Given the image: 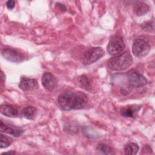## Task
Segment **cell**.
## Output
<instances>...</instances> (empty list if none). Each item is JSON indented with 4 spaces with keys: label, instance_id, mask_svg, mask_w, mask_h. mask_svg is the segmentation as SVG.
<instances>
[{
    "label": "cell",
    "instance_id": "9c48e42d",
    "mask_svg": "<svg viewBox=\"0 0 155 155\" xmlns=\"http://www.w3.org/2000/svg\"><path fill=\"white\" fill-rule=\"evenodd\" d=\"M0 130L2 133L9 134L16 137H19L24 133V130L21 128L13 125L4 124L2 120H1Z\"/></svg>",
    "mask_w": 155,
    "mask_h": 155
},
{
    "label": "cell",
    "instance_id": "e0dca14e",
    "mask_svg": "<svg viewBox=\"0 0 155 155\" xmlns=\"http://www.w3.org/2000/svg\"><path fill=\"white\" fill-rule=\"evenodd\" d=\"M12 139L10 137L1 134V148H5L12 143Z\"/></svg>",
    "mask_w": 155,
    "mask_h": 155
},
{
    "label": "cell",
    "instance_id": "ac0fdd59",
    "mask_svg": "<svg viewBox=\"0 0 155 155\" xmlns=\"http://www.w3.org/2000/svg\"><path fill=\"white\" fill-rule=\"evenodd\" d=\"M79 81L81 85L86 90H88L90 88V82L87 76L82 75L80 76Z\"/></svg>",
    "mask_w": 155,
    "mask_h": 155
},
{
    "label": "cell",
    "instance_id": "9a60e30c",
    "mask_svg": "<svg viewBox=\"0 0 155 155\" xmlns=\"http://www.w3.org/2000/svg\"><path fill=\"white\" fill-rule=\"evenodd\" d=\"M139 150L138 145L133 142H130L127 143L124 148V151L125 154L133 155L137 153Z\"/></svg>",
    "mask_w": 155,
    "mask_h": 155
},
{
    "label": "cell",
    "instance_id": "7c38bea8",
    "mask_svg": "<svg viewBox=\"0 0 155 155\" xmlns=\"http://www.w3.org/2000/svg\"><path fill=\"white\" fill-rule=\"evenodd\" d=\"M1 113L3 115L10 117H16L19 115L18 110L12 105L8 104L1 105Z\"/></svg>",
    "mask_w": 155,
    "mask_h": 155
},
{
    "label": "cell",
    "instance_id": "3957f363",
    "mask_svg": "<svg viewBox=\"0 0 155 155\" xmlns=\"http://www.w3.org/2000/svg\"><path fill=\"white\" fill-rule=\"evenodd\" d=\"M151 45L148 39L140 37L135 39L132 47V52L136 57H143L148 54Z\"/></svg>",
    "mask_w": 155,
    "mask_h": 155
},
{
    "label": "cell",
    "instance_id": "5bb4252c",
    "mask_svg": "<svg viewBox=\"0 0 155 155\" xmlns=\"http://www.w3.org/2000/svg\"><path fill=\"white\" fill-rule=\"evenodd\" d=\"M37 110L32 106H27L24 108L22 110V115L24 117L27 119H33L36 114Z\"/></svg>",
    "mask_w": 155,
    "mask_h": 155
},
{
    "label": "cell",
    "instance_id": "52a82bcc",
    "mask_svg": "<svg viewBox=\"0 0 155 155\" xmlns=\"http://www.w3.org/2000/svg\"><path fill=\"white\" fill-rule=\"evenodd\" d=\"M129 85L132 88H139L147 84V79L140 73L134 70H130L127 73Z\"/></svg>",
    "mask_w": 155,
    "mask_h": 155
},
{
    "label": "cell",
    "instance_id": "4fadbf2b",
    "mask_svg": "<svg viewBox=\"0 0 155 155\" xmlns=\"http://www.w3.org/2000/svg\"><path fill=\"white\" fill-rule=\"evenodd\" d=\"M140 107L137 105H128L123 107L120 110V114L124 117H134L139 110Z\"/></svg>",
    "mask_w": 155,
    "mask_h": 155
},
{
    "label": "cell",
    "instance_id": "2e32d148",
    "mask_svg": "<svg viewBox=\"0 0 155 155\" xmlns=\"http://www.w3.org/2000/svg\"><path fill=\"white\" fill-rule=\"evenodd\" d=\"M96 151L103 154H114L115 153L113 148L104 143H99L96 147Z\"/></svg>",
    "mask_w": 155,
    "mask_h": 155
},
{
    "label": "cell",
    "instance_id": "30bf717a",
    "mask_svg": "<svg viewBox=\"0 0 155 155\" xmlns=\"http://www.w3.org/2000/svg\"><path fill=\"white\" fill-rule=\"evenodd\" d=\"M19 87L22 90L26 91L36 89L38 87V84L35 79L22 77L20 80Z\"/></svg>",
    "mask_w": 155,
    "mask_h": 155
},
{
    "label": "cell",
    "instance_id": "44dd1931",
    "mask_svg": "<svg viewBox=\"0 0 155 155\" xmlns=\"http://www.w3.org/2000/svg\"><path fill=\"white\" fill-rule=\"evenodd\" d=\"M56 5H57V6H58V7H59L61 10L63 11V10H66V8H65V7L64 5V4H60V3H58V4H56Z\"/></svg>",
    "mask_w": 155,
    "mask_h": 155
},
{
    "label": "cell",
    "instance_id": "7402d4cb",
    "mask_svg": "<svg viewBox=\"0 0 155 155\" xmlns=\"http://www.w3.org/2000/svg\"><path fill=\"white\" fill-rule=\"evenodd\" d=\"M6 153H10V154H15V153H16V152H15V151H8V152H4V153H2V154H6Z\"/></svg>",
    "mask_w": 155,
    "mask_h": 155
},
{
    "label": "cell",
    "instance_id": "ffe728a7",
    "mask_svg": "<svg viewBox=\"0 0 155 155\" xmlns=\"http://www.w3.org/2000/svg\"><path fill=\"white\" fill-rule=\"evenodd\" d=\"M15 1H13V0H9L6 3V6L7 8L9 10H12L15 7Z\"/></svg>",
    "mask_w": 155,
    "mask_h": 155
},
{
    "label": "cell",
    "instance_id": "ba28073f",
    "mask_svg": "<svg viewBox=\"0 0 155 155\" xmlns=\"http://www.w3.org/2000/svg\"><path fill=\"white\" fill-rule=\"evenodd\" d=\"M43 87L48 91H53L57 87L58 81L55 76L50 73L45 72L41 79Z\"/></svg>",
    "mask_w": 155,
    "mask_h": 155
},
{
    "label": "cell",
    "instance_id": "8992f818",
    "mask_svg": "<svg viewBox=\"0 0 155 155\" xmlns=\"http://www.w3.org/2000/svg\"><path fill=\"white\" fill-rule=\"evenodd\" d=\"M125 45L122 38L118 35L111 37L107 45V51L110 55H119L125 48Z\"/></svg>",
    "mask_w": 155,
    "mask_h": 155
},
{
    "label": "cell",
    "instance_id": "277c9868",
    "mask_svg": "<svg viewBox=\"0 0 155 155\" xmlns=\"http://www.w3.org/2000/svg\"><path fill=\"white\" fill-rule=\"evenodd\" d=\"M1 55L8 61L19 63L25 59V56L19 50L11 47L5 46L1 50Z\"/></svg>",
    "mask_w": 155,
    "mask_h": 155
},
{
    "label": "cell",
    "instance_id": "6da1fadb",
    "mask_svg": "<svg viewBox=\"0 0 155 155\" xmlns=\"http://www.w3.org/2000/svg\"><path fill=\"white\" fill-rule=\"evenodd\" d=\"M88 101L87 95L81 91H65L59 94L58 98L60 107L65 111L82 108Z\"/></svg>",
    "mask_w": 155,
    "mask_h": 155
},
{
    "label": "cell",
    "instance_id": "5b68a950",
    "mask_svg": "<svg viewBox=\"0 0 155 155\" xmlns=\"http://www.w3.org/2000/svg\"><path fill=\"white\" fill-rule=\"evenodd\" d=\"M104 55V51L100 47H92L87 50L83 54L82 61L84 65H90L99 60Z\"/></svg>",
    "mask_w": 155,
    "mask_h": 155
},
{
    "label": "cell",
    "instance_id": "d6986e66",
    "mask_svg": "<svg viewBox=\"0 0 155 155\" xmlns=\"http://www.w3.org/2000/svg\"><path fill=\"white\" fill-rule=\"evenodd\" d=\"M142 28L145 31H150L151 30H153V28H154L153 22H152V23H151L150 21H148V22H146L142 24Z\"/></svg>",
    "mask_w": 155,
    "mask_h": 155
},
{
    "label": "cell",
    "instance_id": "7a4b0ae2",
    "mask_svg": "<svg viewBox=\"0 0 155 155\" xmlns=\"http://www.w3.org/2000/svg\"><path fill=\"white\" fill-rule=\"evenodd\" d=\"M132 62L131 55L130 53L125 52L110 59L107 62V65L113 70L122 71L127 69Z\"/></svg>",
    "mask_w": 155,
    "mask_h": 155
},
{
    "label": "cell",
    "instance_id": "8fae6325",
    "mask_svg": "<svg viewBox=\"0 0 155 155\" xmlns=\"http://www.w3.org/2000/svg\"><path fill=\"white\" fill-rule=\"evenodd\" d=\"M149 5L143 1H137L134 4L133 12L137 16H143L147 14L149 12Z\"/></svg>",
    "mask_w": 155,
    "mask_h": 155
}]
</instances>
